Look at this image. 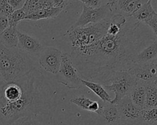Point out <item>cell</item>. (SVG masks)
I'll use <instances>...</instances> for the list:
<instances>
[{
  "instance_id": "6da1fadb",
  "label": "cell",
  "mask_w": 157,
  "mask_h": 125,
  "mask_svg": "<svg viewBox=\"0 0 157 125\" xmlns=\"http://www.w3.org/2000/svg\"><path fill=\"white\" fill-rule=\"evenodd\" d=\"M140 24L126 23L117 34H106L86 57L73 62L82 79L103 85L114 72L129 70L136 63V32Z\"/></svg>"
},
{
  "instance_id": "7a4b0ae2",
  "label": "cell",
  "mask_w": 157,
  "mask_h": 125,
  "mask_svg": "<svg viewBox=\"0 0 157 125\" xmlns=\"http://www.w3.org/2000/svg\"><path fill=\"white\" fill-rule=\"evenodd\" d=\"M33 72L20 79L23 87L20 98L13 101L0 99L1 125H14L20 121L32 119L37 98Z\"/></svg>"
},
{
  "instance_id": "3957f363",
  "label": "cell",
  "mask_w": 157,
  "mask_h": 125,
  "mask_svg": "<svg viewBox=\"0 0 157 125\" xmlns=\"http://www.w3.org/2000/svg\"><path fill=\"white\" fill-rule=\"evenodd\" d=\"M110 16L95 24L67 29L66 35L71 41L70 56L72 60L83 59L88 55L94 45L107 34Z\"/></svg>"
},
{
  "instance_id": "277c9868",
  "label": "cell",
  "mask_w": 157,
  "mask_h": 125,
  "mask_svg": "<svg viewBox=\"0 0 157 125\" xmlns=\"http://www.w3.org/2000/svg\"><path fill=\"white\" fill-rule=\"evenodd\" d=\"M36 67L33 57L18 48H7L0 42V74L6 83L19 80Z\"/></svg>"
},
{
  "instance_id": "5b68a950",
  "label": "cell",
  "mask_w": 157,
  "mask_h": 125,
  "mask_svg": "<svg viewBox=\"0 0 157 125\" xmlns=\"http://www.w3.org/2000/svg\"><path fill=\"white\" fill-rule=\"evenodd\" d=\"M136 84V82L128 71H118L114 72L110 77L107 82L102 85L104 88L115 95L110 103L117 104L119 101L127 96L132 87Z\"/></svg>"
},
{
  "instance_id": "8992f818",
  "label": "cell",
  "mask_w": 157,
  "mask_h": 125,
  "mask_svg": "<svg viewBox=\"0 0 157 125\" xmlns=\"http://www.w3.org/2000/svg\"><path fill=\"white\" fill-rule=\"evenodd\" d=\"M56 75L61 79L59 83L66 85L69 88H80L82 84V77L79 75L71 56L63 52L59 71Z\"/></svg>"
},
{
  "instance_id": "52a82bcc",
  "label": "cell",
  "mask_w": 157,
  "mask_h": 125,
  "mask_svg": "<svg viewBox=\"0 0 157 125\" xmlns=\"http://www.w3.org/2000/svg\"><path fill=\"white\" fill-rule=\"evenodd\" d=\"M112 15L108 4L102 5L98 8L91 9L83 5L82 12L78 20L69 28L85 27L100 22Z\"/></svg>"
},
{
  "instance_id": "ba28073f",
  "label": "cell",
  "mask_w": 157,
  "mask_h": 125,
  "mask_svg": "<svg viewBox=\"0 0 157 125\" xmlns=\"http://www.w3.org/2000/svg\"><path fill=\"white\" fill-rule=\"evenodd\" d=\"M117 106L120 125H140L142 123V109L134 105L128 95L122 98Z\"/></svg>"
},
{
  "instance_id": "9c48e42d",
  "label": "cell",
  "mask_w": 157,
  "mask_h": 125,
  "mask_svg": "<svg viewBox=\"0 0 157 125\" xmlns=\"http://www.w3.org/2000/svg\"><path fill=\"white\" fill-rule=\"evenodd\" d=\"M157 60L142 63H135L128 70L135 79L136 83L144 85L156 82L157 79Z\"/></svg>"
},
{
  "instance_id": "30bf717a",
  "label": "cell",
  "mask_w": 157,
  "mask_h": 125,
  "mask_svg": "<svg viewBox=\"0 0 157 125\" xmlns=\"http://www.w3.org/2000/svg\"><path fill=\"white\" fill-rule=\"evenodd\" d=\"M63 52L53 46L44 47L38 57L39 65L45 71L56 75L59 71Z\"/></svg>"
},
{
  "instance_id": "8fae6325",
  "label": "cell",
  "mask_w": 157,
  "mask_h": 125,
  "mask_svg": "<svg viewBox=\"0 0 157 125\" xmlns=\"http://www.w3.org/2000/svg\"><path fill=\"white\" fill-rule=\"evenodd\" d=\"M18 48L34 59L39 55L44 46L39 40L17 30Z\"/></svg>"
},
{
  "instance_id": "7c38bea8",
  "label": "cell",
  "mask_w": 157,
  "mask_h": 125,
  "mask_svg": "<svg viewBox=\"0 0 157 125\" xmlns=\"http://www.w3.org/2000/svg\"><path fill=\"white\" fill-rule=\"evenodd\" d=\"M148 0H115L110 8L112 14L118 13L126 17L132 15Z\"/></svg>"
},
{
  "instance_id": "4fadbf2b",
  "label": "cell",
  "mask_w": 157,
  "mask_h": 125,
  "mask_svg": "<svg viewBox=\"0 0 157 125\" xmlns=\"http://www.w3.org/2000/svg\"><path fill=\"white\" fill-rule=\"evenodd\" d=\"M70 101L72 104L76 105L79 108L91 112H94L98 115L101 112L103 102L101 100L93 101L84 95L73 98L71 99Z\"/></svg>"
},
{
  "instance_id": "5bb4252c",
  "label": "cell",
  "mask_w": 157,
  "mask_h": 125,
  "mask_svg": "<svg viewBox=\"0 0 157 125\" xmlns=\"http://www.w3.org/2000/svg\"><path fill=\"white\" fill-rule=\"evenodd\" d=\"M99 116L104 119L107 125H120V115L117 104L103 102Z\"/></svg>"
},
{
  "instance_id": "9a60e30c",
  "label": "cell",
  "mask_w": 157,
  "mask_h": 125,
  "mask_svg": "<svg viewBox=\"0 0 157 125\" xmlns=\"http://www.w3.org/2000/svg\"><path fill=\"white\" fill-rule=\"evenodd\" d=\"M156 15L157 13L151 5V0H148L131 17L136 21L146 24L148 21Z\"/></svg>"
},
{
  "instance_id": "2e32d148",
  "label": "cell",
  "mask_w": 157,
  "mask_h": 125,
  "mask_svg": "<svg viewBox=\"0 0 157 125\" xmlns=\"http://www.w3.org/2000/svg\"><path fill=\"white\" fill-rule=\"evenodd\" d=\"M157 59V39L155 38L153 42L138 52L135 57L136 63H146Z\"/></svg>"
},
{
  "instance_id": "e0dca14e",
  "label": "cell",
  "mask_w": 157,
  "mask_h": 125,
  "mask_svg": "<svg viewBox=\"0 0 157 125\" xmlns=\"http://www.w3.org/2000/svg\"><path fill=\"white\" fill-rule=\"evenodd\" d=\"M62 10V9L56 7L42 9L26 15L25 20L37 21L42 19H53L56 18Z\"/></svg>"
},
{
  "instance_id": "ac0fdd59",
  "label": "cell",
  "mask_w": 157,
  "mask_h": 125,
  "mask_svg": "<svg viewBox=\"0 0 157 125\" xmlns=\"http://www.w3.org/2000/svg\"><path fill=\"white\" fill-rule=\"evenodd\" d=\"M0 42L7 48H18L17 27L8 26L0 34Z\"/></svg>"
},
{
  "instance_id": "d6986e66",
  "label": "cell",
  "mask_w": 157,
  "mask_h": 125,
  "mask_svg": "<svg viewBox=\"0 0 157 125\" xmlns=\"http://www.w3.org/2000/svg\"><path fill=\"white\" fill-rule=\"evenodd\" d=\"M128 96L134 105L139 109H144L145 102V85L136 83Z\"/></svg>"
},
{
  "instance_id": "ffe728a7",
  "label": "cell",
  "mask_w": 157,
  "mask_h": 125,
  "mask_svg": "<svg viewBox=\"0 0 157 125\" xmlns=\"http://www.w3.org/2000/svg\"><path fill=\"white\" fill-rule=\"evenodd\" d=\"M81 82L82 85L86 86L90 90H91L96 96H98L100 100L105 102H110L112 99L111 96L108 93L107 90L104 88V87L99 83L85 80L83 79H81Z\"/></svg>"
},
{
  "instance_id": "44dd1931",
  "label": "cell",
  "mask_w": 157,
  "mask_h": 125,
  "mask_svg": "<svg viewBox=\"0 0 157 125\" xmlns=\"http://www.w3.org/2000/svg\"><path fill=\"white\" fill-rule=\"evenodd\" d=\"M145 102L144 109L157 108V82L145 85Z\"/></svg>"
},
{
  "instance_id": "7402d4cb",
  "label": "cell",
  "mask_w": 157,
  "mask_h": 125,
  "mask_svg": "<svg viewBox=\"0 0 157 125\" xmlns=\"http://www.w3.org/2000/svg\"><path fill=\"white\" fill-rule=\"evenodd\" d=\"M52 7L50 0H26L21 8L26 15L42 9Z\"/></svg>"
},
{
  "instance_id": "603a6c76",
  "label": "cell",
  "mask_w": 157,
  "mask_h": 125,
  "mask_svg": "<svg viewBox=\"0 0 157 125\" xmlns=\"http://www.w3.org/2000/svg\"><path fill=\"white\" fill-rule=\"evenodd\" d=\"M157 108L142 109L141 116L142 123L149 124H155L157 121Z\"/></svg>"
},
{
  "instance_id": "cb8c5ba5",
  "label": "cell",
  "mask_w": 157,
  "mask_h": 125,
  "mask_svg": "<svg viewBox=\"0 0 157 125\" xmlns=\"http://www.w3.org/2000/svg\"><path fill=\"white\" fill-rule=\"evenodd\" d=\"M26 15L22 9L14 10L12 14L7 17L9 26L17 27L18 24L22 20H25Z\"/></svg>"
},
{
  "instance_id": "d4e9b609",
  "label": "cell",
  "mask_w": 157,
  "mask_h": 125,
  "mask_svg": "<svg viewBox=\"0 0 157 125\" xmlns=\"http://www.w3.org/2000/svg\"><path fill=\"white\" fill-rule=\"evenodd\" d=\"M14 11L8 2V0H0V15L9 16Z\"/></svg>"
},
{
  "instance_id": "484cf974",
  "label": "cell",
  "mask_w": 157,
  "mask_h": 125,
  "mask_svg": "<svg viewBox=\"0 0 157 125\" xmlns=\"http://www.w3.org/2000/svg\"><path fill=\"white\" fill-rule=\"evenodd\" d=\"M83 4L87 7L95 9L102 5V0H87Z\"/></svg>"
},
{
  "instance_id": "4316f807",
  "label": "cell",
  "mask_w": 157,
  "mask_h": 125,
  "mask_svg": "<svg viewBox=\"0 0 157 125\" xmlns=\"http://www.w3.org/2000/svg\"><path fill=\"white\" fill-rule=\"evenodd\" d=\"M25 2L26 0H8V2L14 10L21 9Z\"/></svg>"
},
{
  "instance_id": "83f0119b",
  "label": "cell",
  "mask_w": 157,
  "mask_h": 125,
  "mask_svg": "<svg viewBox=\"0 0 157 125\" xmlns=\"http://www.w3.org/2000/svg\"><path fill=\"white\" fill-rule=\"evenodd\" d=\"M145 25L148 26L151 30L153 31L155 37H156L157 35V15L154 16Z\"/></svg>"
},
{
  "instance_id": "f1b7e54d",
  "label": "cell",
  "mask_w": 157,
  "mask_h": 125,
  "mask_svg": "<svg viewBox=\"0 0 157 125\" xmlns=\"http://www.w3.org/2000/svg\"><path fill=\"white\" fill-rule=\"evenodd\" d=\"M52 7L61 8L63 10L67 4V0H50Z\"/></svg>"
},
{
  "instance_id": "f546056e",
  "label": "cell",
  "mask_w": 157,
  "mask_h": 125,
  "mask_svg": "<svg viewBox=\"0 0 157 125\" xmlns=\"http://www.w3.org/2000/svg\"><path fill=\"white\" fill-rule=\"evenodd\" d=\"M9 26L8 20L6 16L0 15V34Z\"/></svg>"
},
{
  "instance_id": "4dcf8cb0",
  "label": "cell",
  "mask_w": 157,
  "mask_h": 125,
  "mask_svg": "<svg viewBox=\"0 0 157 125\" xmlns=\"http://www.w3.org/2000/svg\"><path fill=\"white\" fill-rule=\"evenodd\" d=\"M6 82L4 81V80L2 79V77H1V74H0V96L1 95L2 91V89L4 87V85H6Z\"/></svg>"
},
{
  "instance_id": "1f68e13d",
  "label": "cell",
  "mask_w": 157,
  "mask_h": 125,
  "mask_svg": "<svg viewBox=\"0 0 157 125\" xmlns=\"http://www.w3.org/2000/svg\"><path fill=\"white\" fill-rule=\"evenodd\" d=\"M31 120H26V121H23L21 125H32L31 124Z\"/></svg>"
},
{
  "instance_id": "d6a6232c",
  "label": "cell",
  "mask_w": 157,
  "mask_h": 125,
  "mask_svg": "<svg viewBox=\"0 0 157 125\" xmlns=\"http://www.w3.org/2000/svg\"><path fill=\"white\" fill-rule=\"evenodd\" d=\"M31 124L32 125H42L39 122H38L36 120H31Z\"/></svg>"
},
{
  "instance_id": "836d02e7",
  "label": "cell",
  "mask_w": 157,
  "mask_h": 125,
  "mask_svg": "<svg viewBox=\"0 0 157 125\" xmlns=\"http://www.w3.org/2000/svg\"><path fill=\"white\" fill-rule=\"evenodd\" d=\"M107 4L109 5L110 9L111 7L112 6V5L113 4L114 2H115V0H107Z\"/></svg>"
},
{
  "instance_id": "e575fe53",
  "label": "cell",
  "mask_w": 157,
  "mask_h": 125,
  "mask_svg": "<svg viewBox=\"0 0 157 125\" xmlns=\"http://www.w3.org/2000/svg\"><path fill=\"white\" fill-rule=\"evenodd\" d=\"M23 121H20V122H18V123H16V124H14V125H21V123H22Z\"/></svg>"
},
{
  "instance_id": "d590c367",
  "label": "cell",
  "mask_w": 157,
  "mask_h": 125,
  "mask_svg": "<svg viewBox=\"0 0 157 125\" xmlns=\"http://www.w3.org/2000/svg\"><path fill=\"white\" fill-rule=\"evenodd\" d=\"M77 1H81L82 3H83L85 1H87V0H77Z\"/></svg>"
}]
</instances>
